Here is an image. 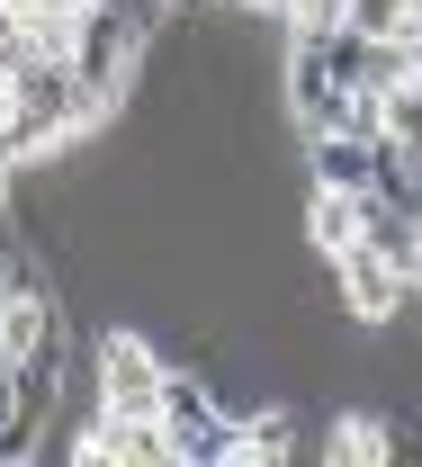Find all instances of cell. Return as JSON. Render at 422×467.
I'll list each match as a JSON object with an SVG mask.
<instances>
[{"label":"cell","mask_w":422,"mask_h":467,"mask_svg":"<svg viewBox=\"0 0 422 467\" xmlns=\"http://www.w3.org/2000/svg\"><path fill=\"white\" fill-rule=\"evenodd\" d=\"M414 279H422V261H414Z\"/></svg>","instance_id":"30bf717a"},{"label":"cell","mask_w":422,"mask_h":467,"mask_svg":"<svg viewBox=\"0 0 422 467\" xmlns=\"http://www.w3.org/2000/svg\"><path fill=\"white\" fill-rule=\"evenodd\" d=\"M386 153H396V135H305L314 189H351V198L386 189Z\"/></svg>","instance_id":"3957f363"},{"label":"cell","mask_w":422,"mask_h":467,"mask_svg":"<svg viewBox=\"0 0 422 467\" xmlns=\"http://www.w3.org/2000/svg\"><path fill=\"white\" fill-rule=\"evenodd\" d=\"M360 225H368V198H351V189H314L305 234H314V252H324V261H342V252L360 243Z\"/></svg>","instance_id":"277c9868"},{"label":"cell","mask_w":422,"mask_h":467,"mask_svg":"<svg viewBox=\"0 0 422 467\" xmlns=\"http://www.w3.org/2000/svg\"><path fill=\"white\" fill-rule=\"evenodd\" d=\"M386 135H396V144H422V72H405V81L386 90Z\"/></svg>","instance_id":"8992f818"},{"label":"cell","mask_w":422,"mask_h":467,"mask_svg":"<svg viewBox=\"0 0 422 467\" xmlns=\"http://www.w3.org/2000/svg\"><path fill=\"white\" fill-rule=\"evenodd\" d=\"M333 270H342V306H351V324H396V306L414 296V270L386 261L377 243H351Z\"/></svg>","instance_id":"7a4b0ae2"},{"label":"cell","mask_w":422,"mask_h":467,"mask_svg":"<svg viewBox=\"0 0 422 467\" xmlns=\"http://www.w3.org/2000/svg\"><path fill=\"white\" fill-rule=\"evenodd\" d=\"M414 9L422 0H351V27H360V36H405Z\"/></svg>","instance_id":"ba28073f"},{"label":"cell","mask_w":422,"mask_h":467,"mask_svg":"<svg viewBox=\"0 0 422 467\" xmlns=\"http://www.w3.org/2000/svg\"><path fill=\"white\" fill-rule=\"evenodd\" d=\"M36 450V422L18 405V368H9V350H0V459H27Z\"/></svg>","instance_id":"5b68a950"},{"label":"cell","mask_w":422,"mask_h":467,"mask_svg":"<svg viewBox=\"0 0 422 467\" xmlns=\"http://www.w3.org/2000/svg\"><path fill=\"white\" fill-rule=\"evenodd\" d=\"M162 387H171L162 350L144 333H126V324H108V342H99V405L135 413V422H162Z\"/></svg>","instance_id":"6da1fadb"},{"label":"cell","mask_w":422,"mask_h":467,"mask_svg":"<svg viewBox=\"0 0 422 467\" xmlns=\"http://www.w3.org/2000/svg\"><path fill=\"white\" fill-rule=\"evenodd\" d=\"M351 27V0H288V36H333Z\"/></svg>","instance_id":"52a82bcc"},{"label":"cell","mask_w":422,"mask_h":467,"mask_svg":"<svg viewBox=\"0 0 422 467\" xmlns=\"http://www.w3.org/2000/svg\"><path fill=\"white\" fill-rule=\"evenodd\" d=\"M234 9H261V18H288V0H234Z\"/></svg>","instance_id":"9c48e42d"}]
</instances>
